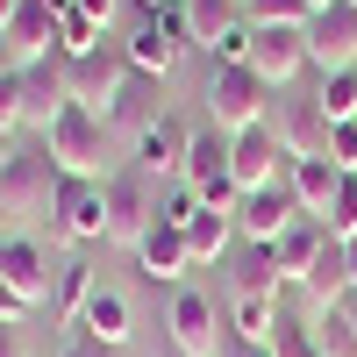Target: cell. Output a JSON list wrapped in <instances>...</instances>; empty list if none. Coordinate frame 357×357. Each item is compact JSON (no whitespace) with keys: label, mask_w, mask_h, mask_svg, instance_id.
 <instances>
[{"label":"cell","mask_w":357,"mask_h":357,"mask_svg":"<svg viewBox=\"0 0 357 357\" xmlns=\"http://www.w3.org/2000/svg\"><path fill=\"white\" fill-rule=\"evenodd\" d=\"M0 129H29V93H22V72H8V79H0Z\"/></svg>","instance_id":"836d02e7"},{"label":"cell","mask_w":357,"mask_h":357,"mask_svg":"<svg viewBox=\"0 0 357 357\" xmlns=\"http://www.w3.org/2000/svg\"><path fill=\"white\" fill-rule=\"evenodd\" d=\"M22 93H29V129L43 136L57 114L72 107V57L50 50V57H36V65H22Z\"/></svg>","instance_id":"ba28073f"},{"label":"cell","mask_w":357,"mask_h":357,"mask_svg":"<svg viewBox=\"0 0 357 357\" xmlns=\"http://www.w3.org/2000/svg\"><path fill=\"white\" fill-rule=\"evenodd\" d=\"M29 314H36V301H29V293H15L8 279H0V321H8V329H22Z\"/></svg>","instance_id":"8d00e7d4"},{"label":"cell","mask_w":357,"mask_h":357,"mask_svg":"<svg viewBox=\"0 0 357 357\" xmlns=\"http://www.w3.org/2000/svg\"><path fill=\"white\" fill-rule=\"evenodd\" d=\"M158 86L165 79H151V72H136L129 65V79H122V93H114V107H107V129H129V136H143V129H151L158 122Z\"/></svg>","instance_id":"ac0fdd59"},{"label":"cell","mask_w":357,"mask_h":357,"mask_svg":"<svg viewBox=\"0 0 357 357\" xmlns=\"http://www.w3.org/2000/svg\"><path fill=\"white\" fill-rule=\"evenodd\" d=\"M229 243H236V215H215V207H200V215L186 222V250H193V264H215Z\"/></svg>","instance_id":"484cf974"},{"label":"cell","mask_w":357,"mask_h":357,"mask_svg":"<svg viewBox=\"0 0 357 357\" xmlns=\"http://www.w3.org/2000/svg\"><path fill=\"white\" fill-rule=\"evenodd\" d=\"M72 8H79L86 22H100V29H107V22H114V8H122V0H72Z\"/></svg>","instance_id":"74e56055"},{"label":"cell","mask_w":357,"mask_h":357,"mask_svg":"<svg viewBox=\"0 0 357 357\" xmlns=\"http://www.w3.org/2000/svg\"><path fill=\"white\" fill-rule=\"evenodd\" d=\"M272 107H279V93L250 65H215L207 72V122H215L222 136H243L257 122H272Z\"/></svg>","instance_id":"6da1fadb"},{"label":"cell","mask_w":357,"mask_h":357,"mask_svg":"<svg viewBox=\"0 0 357 357\" xmlns=\"http://www.w3.org/2000/svg\"><path fill=\"white\" fill-rule=\"evenodd\" d=\"M243 22L250 29H307L314 0H243Z\"/></svg>","instance_id":"f546056e"},{"label":"cell","mask_w":357,"mask_h":357,"mask_svg":"<svg viewBox=\"0 0 357 357\" xmlns=\"http://www.w3.org/2000/svg\"><path fill=\"white\" fill-rule=\"evenodd\" d=\"M343 307H350V314H357V293H350V301H343Z\"/></svg>","instance_id":"bcb514c9"},{"label":"cell","mask_w":357,"mask_h":357,"mask_svg":"<svg viewBox=\"0 0 357 357\" xmlns=\"http://www.w3.org/2000/svg\"><path fill=\"white\" fill-rule=\"evenodd\" d=\"M314 100H321V114H329V122H357V65H350V72H329Z\"/></svg>","instance_id":"4dcf8cb0"},{"label":"cell","mask_w":357,"mask_h":357,"mask_svg":"<svg viewBox=\"0 0 357 357\" xmlns=\"http://www.w3.org/2000/svg\"><path fill=\"white\" fill-rule=\"evenodd\" d=\"M122 79H129V57L114 50V43H100V50H86V57H72V100H79V107H93L100 122H107V107H114V93H122Z\"/></svg>","instance_id":"9c48e42d"},{"label":"cell","mask_w":357,"mask_h":357,"mask_svg":"<svg viewBox=\"0 0 357 357\" xmlns=\"http://www.w3.org/2000/svg\"><path fill=\"white\" fill-rule=\"evenodd\" d=\"M321 243H329V229H321L314 215H301L279 243H272V257H279V272H286V286H301L307 272H314V257H321Z\"/></svg>","instance_id":"ffe728a7"},{"label":"cell","mask_w":357,"mask_h":357,"mask_svg":"<svg viewBox=\"0 0 357 357\" xmlns=\"http://www.w3.org/2000/svg\"><path fill=\"white\" fill-rule=\"evenodd\" d=\"M343 264H350V293H357V236L343 243Z\"/></svg>","instance_id":"b9f144b4"},{"label":"cell","mask_w":357,"mask_h":357,"mask_svg":"<svg viewBox=\"0 0 357 357\" xmlns=\"http://www.w3.org/2000/svg\"><path fill=\"white\" fill-rule=\"evenodd\" d=\"M321 229H329L336 243L357 236V172H343V186H336V200H329V215H321Z\"/></svg>","instance_id":"1f68e13d"},{"label":"cell","mask_w":357,"mask_h":357,"mask_svg":"<svg viewBox=\"0 0 357 357\" xmlns=\"http://www.w3.org/2000/svg\"><path fill=\"white\" fill-rule=\"evenodd\" d=\"M122 57H129L136 72H151V79H165V72L178 65V43L165 36V22H158V15H143V22L129 29V43H122Z\"/></svg>","instance_id":"7402d4cb"},{"label":"cell","mask_w":357,"mask_h":357,"mask_svg":"<svg viewBox=\"0 0 357 357\" xmlns=\"http://www.w3.org/2000/svg\"><path fill=\"white\" fill-rule=\"evenodd\" d=\"M307 65H314L321 79L357 65V0H329V8H314V22H307Z\"/></svg>","instance_id":"8992f818"},{"label":"cell","mask_w":357,"mask_h":357,"mask_svg":"<svg viewBox=\"0 0 357 357\" xmlns=\"http://www.w3.org/2000/svg\"><path fill=\"white\" fill-rule=\"evenodd\" d=\"M250 72H257L264 86H272V93H286V86L307 72V29H257Z\"/></svg>","instance_id":"7c38bea8"},{"label":"cell","mask_w":357,"mask_h":357,"mask_svg":"<svg viewBox=\"0 0 357 357\" xmlns=\"http://www.w3.org/2000/svg\"><path fill=\"white\" fill-rule=\"evenodd\" d=\"M50 229L65 243H107V178H65L50 193Z\"/></svg>","instance_id":"3957f363"},{"label":"cell","mask_w":357,"mask_h":357,"mask_svg":"<svg viewBox=\"0 0 357 357\" xmlns=\"http://www.w3.org/2000/svg\"><path fill=\"white\" fill-rule=\"evenodd\" d=\"M0 43L15 50V65H36V57H50V50H57V8H50V0H22L15 22L0 29Z\"/></svg>","instance_id":"e0dca14e"},{"label":"cell","mask_w":357,"mask_h":357,"mask_svg":"<svg viewBox=\"0 0 357 357\" xmlns=\"http://www.w3.org/2000/svg\"><path fill=\"white\" fill-rule=\"evenodd\" d=\"M250 357H272V350H250Z\"/></svg>","instance_id":"7dc6e473"},{"label":"cell","mask_w":357,"mask_h":357,"mask_svg":"<svg viewBox=\"0 0 357 357\" xmlns=\"http://www.w3.org/2000/svg\"><path fill=\"white\" fill-rule=\"evenodd\" d=\"M186 151H193V129L186 122H172V114H158L151 129L136 136V172H151V178H186Z\"/></svg>","instance_id":"5bb4252c"},{"label":"cell","mask_w":357,"mask_h":357,"mask_svg":"<svg viewBox=\"0 0 357 357\" xmlns=\"http://www.w3.org/2000/svg\"><path fill=\"white\" fill-rule=\"evenodd\" d=\"M43 151H50V165L65 172V178H107V122L93 107H65L57 122L43 129Z\"/></svg>","instance_id":"7a4b0ae2"},{"label":"cell","mask_w":357,"mask_h":357,"mask_svg":"<svg viewBox=\"0 0 357 357\" xmlns=\"http://www.w3.org/2000/svg\"><path fill=\"white\" fill-rule=\"evenodd\" d=\"M286 293V272L272 243H243V257H236V301H279Z\"/></svg>","instance_id":"44dd1931"},{"label":"cell","mask_w":357,"mask_h":357,"mask_svg":"<svg viewBox=\"0 0 357 357\" xmlns=\"http://www.w3.org/2000/svg\"><path fill=\"white\" fill-rule=\"evenodd\" d=\"M229 143H236V136H222L215 122H207V129H193V151H186V186L229 178Z\"/></svg>","instance_id":"d4e9b609"},{"label":"cell","mask_w":357,"mask_h":357,"mask_svg":"<svg viewBox=\"0 0 357 357\" xmlns=\"http://www.w3.org/2000/svg\"><path fill=\"white\" fill-rule=\"evenodd\" d=\"M286 186H293V200H301V215H329V200H336V186H343V172L329 165V158H293L286 165Z\"/></svg>","instance_id":"d6986e66"},{"label":"cell","mask_w":357,"mask_h":357,"mask_svg":"<svg viewBox=\"0 0 357 357\" xmlns=\"http://www.w3.org/2000/svg\"><path fill=\"white\" fill-rule=\"evenodd\" d=\"M8 72H22V65H15V50H8V43H0V79H8Z\"/></svg>","instance_id":"7bdbcfd3"},{"label":"cell","mask_w":357,"mask_h":357,"mask_svg":"<svg viewBox=\"0 0 357 357\" xmlns=\"http://www.w3.org/2000/svg\"><path fill=\"white\" fill-rule=\"evenodd\" d=\"M129 329H136L129 301H122L114 286H100V293H93V307H86V321H79V336H93V343H107V350H122Z\"/></svg>","instance_id":"cb8c5ba5"},{"label":"cell","mask_w":357,"mask_h":357,"mask_svg":"<svg viewBox=\"0 0 357 357\" xmlns=\"http://www.w3.org/2000/svg\"><path fill=\"white\" fill-rule=\"evenodd\" d=\"M57 357H114V350H107V343H93V336H72Z\"/></svg>","instance_id":"f35d334b"},{"label":"cell","mask_w":357,"mask_h":357,"mask_svg":"<svg viewBox=\"0 0 357 357\" xmlns=\"http://www.w3.org/2000/svg\"><path fill=\"white\" fill-rule=\"evenodd\" d=\"M15 8H22V0H0V29H8V22H15Z\"/></svg>","instance_id":"ee69618b"},{"label":"cell","mask_w":357,"mask_h":357,"mask_svg":"<svg viewBox=\"0 0 357 357\" xmlns=\"http://www.w3.org/2000/svg\"><path fill=\"white\" fill-rule=\"evenodd\" d=\"M286 165H293V158H286V143H279V129H272V122H257V129H243V136L229 143V178H236L243 193L279 186Z\"/></svg>","instance_id":"52a82bcc"},{"label":"cell","mask_w":357,"mask_h":357,"mask_svg":"<svg viewBox=\"0 0 357 357\" xmlns=\"http://www.w3.org/2000/svg\"><path fill=\"white\" fill-rule=\"evenodd\" d=\"M272 129L286 143V158H329V114H321V100H279L272 107Z\"/></svg>","instance_id":"4fadbf2b"},{"label":"cell","mask_w":357,"mask_h":357,"mask_svg":"<svg viewBox=\"0 0 357 357\" xmlns=\"http://www.w3.org/2000/svg\"><path fill=\"white\" fill-rule=\"evenodd\" d=\"M307 329H314V350H321V357H357V314H350V307L307 314Z\"/></svg>","instance_id":"4316f807"},{"label":"cell","mask_w":357,"mask_h":357,"mask_svg":"<svg viewBox=\"0 0 357 357\" xmlns=\"http://www.w3.org/2000/svg\"><path fill=\"white\" fill-rule=\"evenodd\" d=\"M236 336H243V350H272V336H279V301H236Z\"/></svg>","instance_id":"f1b7e54d"},{"label":"cell","mask_w":357,"mask_h":357,"mask_svg":"<svg viewBox=\"0 0 357 357\" xmlns=\"http://www.w3.org/2000/svg\"><path fill=\"white\" fill-rule=\"evenodd\" d=\"M329 165L336 172H357V122H336L329 129Z\"/></svg>","instance_id":"d590c367"},{"label":"cell","mask_w":357,"mask_h":357,"mask_svg":"<svg viewBox=\"0 0 357 357\" xmlns=\"http://www.w3.org/2000/svg\"><path fill=\"white\" fill-rule=\"evenodd\" d=\"M50 193H57V165H50V151H22L8 172H0V236H15V222H29V215H50Z\"/></svg>","instance_id":"277c9868"},{"label":"cell","mask_w":357,"mask_h":357,"mask_svg":"<svg viewBox=\"0 0 357 357\" xmlns=\"http://www.w3.org/2000/svg\"><path fill=\"white\" fill-rule=\"evenodd\" d=\"M165 329H172L178 357H222V321H215V301H207V293H178Z\"/></svg>","instance_id":"8fae6325"},{"label":"cell","mask_w":357,"mask_h":357,"mask_svg":"<svg viewBox=\"0 0 357 357\" xmlns=\"http://www.w3.org/2000/svg\"><path fill=\"white\" fill-rule=\"evenodd\" d=\"M272 357H321V350H314V329H307V321H286V314H279V336H272Z\"/></svg>","instance_id":"e575fe53"},{"label":"cell","mask_w":357,"mask_h":357,"mask_svg":"<svg viewBox=\"0 0 357 357\" xmlns=\"http://www.w3.org/2000/svg\"><path fill=\"white\" fill-rule=\"evenodd\" d=\"M93 293H100V279H93V264L86 257H72V264H57V286H50V307H57V321H86V307H93Z\"/></svg>","instance_id":"603a6c76"},{"label":"cell","mask_w":357,"mask_h":357,"mask_svg":"<svg viewBox=\"0 0 357 357\" xmlns=\"http://www.w3.org/2000/svg\"><path fill=\"white\" fill-rule=\"evenodd\" d=\"M136 8H143V15H158V8H172V0H136Z\"/></svg>","instance_id":"f6af8a7d"},{"label":"cell","mask_w":357,"mask_h":357,"mask_svg":"<svg viewBox=\"0 0 357 357\" xmlns=\"http://www.w3.org/2000/svg\"><path fill=\"white\" fill-rule=\"evenodd\" d=\"M314 8H329V0H314Z\"/></svg>","instance_id":"c3c4849f"},{"label":"cell","mask_w":357,"mask_h":357,"mask_svg":"<svg viewBox=\"0 0 357 357\" xmlns=\"http://www.w3.org/2000/svg\"><path fill=\"white\" fill-rule=\"evenodd\" d=\"M158 222V178L151 172H107V243H143V229Z\"/></svg>","instance_id":"5b68a950"},{"label":"cell","mask_w":357,"mask_h":357,"mask_svg":"<svg viewBox=\"0 0 357 357\" xmlns=\"http://www.w3.org/2000/svg\"><path fill=\"white\" fill-rule=\"evenodd\" d=\"M293 222H301V200H293L286 178H279V186L243 193V207H236V236H243V243H279Z\"/></svg>","instance_id":"30bf717a"},{"label":"cell","mask_w":357,"mask_h":357,"mask_svg":"<svg viewBox=\"0 0 357 357\" xmlns=\"http://www.w3.org/2000/svg\"><path fill=\"white\" fill-rule=\"evenodd\" d=\"M0 279L43 307L57 286V264H43V243H29V236H0Z\"/></svg>","instance_id":"9a60e30c"},{"label":"cell","mask_w":357,"mask_h":357,"mask_svg":"<svg viewBox=\"0 0 357 357\" xmlns=\"http://www.w3.org/2000/svg\"><path fill=\"white\" fill-rule=\"evenodd\" d=\"M57 50H65V57H86V50H100V22H86L79 8H65V15H57Z\"/></svg>","instance_id":"d6a6232c"},{"label":"cell","mask_w":357,"mask_h":357,"mask_svg":"<svg viewBox=\"0 0 357 357\" xmlns=\"http://www.w3.org/2000/svg\"><path fill=\"white\" fill-rule=\"evenodd\" d=\"M186 22H193V43L207 50L222 36V29H236L243 22V0H186Z\"/></svg>","instance_id":"83f0119b"},{"label":"cell","mask_w":357,"mask_h":357,"mask_svg":"<svg viewBox=\"0 0 357 357\" xmlns=\"http://www.w3.org/2000/svg\"><path fill=\"white\" fill-rule=\"evenodd\" d=\"M136 264H143V279H151V286H172V279H186V272H193L186 229H172V222H151V229H143V243H136Z\"/></svg>","instance_id":"2e32d148"},{"label":"cell","mask_w":357,"mask_h":357,"mask_svg":"<svg viewBox=\"0 0 357 357\" xmlns=\"http://www.w3.org/2000/svg\"><path fill=\"white\" fill-rule=\"evenodd\" d=\"M0 357H29L22 350V329H8V321H0Z\"/></svg>","instance_id":"ab89813d"},{"label":"cell","mask_w":357,"mask_h":357,"mask_svg":"<svg viewBox=\"0 0 357 357\" xmlns=\"http://www.w3.org/2000/svg\"><path fill=\"white\" fill-rule=\"evenodd\" d=\"M15 158H22V151H15V136H8V129H0V172H8Z\"/></svg>","instance_id":"60d3db41"}]
</instances>
